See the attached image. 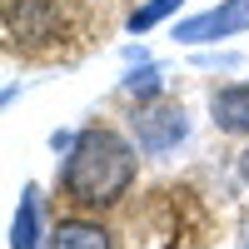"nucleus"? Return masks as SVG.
<instances>
[{"instance_id": "nucleus-1", "label": "nucleus", "mask_w": 249, "mask_h": 249, "mask_svg": "<svg viewBox=\"0 0 249 249\" xmlns=\"http://www.w3.org/2000/svg\"><path fill=\"white\" fill-rule=\"evenodd\" d=\"M135 175H140L135 140L115 124H85L60 160L55 184L75 210H110L135 190Z\"/></svg>"}, {"instance_id": "nucleus-2", "label": "nucleus", "mask_w": 249, "mask_h": 249, "mask_svg": "<svg viewBox=\"0 0 249 249\" xmlns=\"http://www.w3.org/2000/svg\"><path fill=\"white\" fill-rule=\"evenodd\" d=\"M130 140L144 160H164L175 155L184 140H190V115H184L179 100L160 95V100H144V105L130 110Z\"/></svg>"}, {"instance_id": "nucleus-3", "label": "nucleus", "mask_w": 249, "mask_h": 249, "mask_svg": "<svg viewBox=\"0 0 249 249\" xmlns=\"http://www.w3.org/2000/svg\"><path fill=\"white\" fill-rule=\"evenodd\" d=\"M249 35V0H219V5L199 10L190 20H175L179 45H219V40Z\"/></svg>"}, {"instance_id": "nucleus-4", "label": "nucleus", "mask_w": 249, "mask_h": 249, "mask_svg": "<svg viewBox=\"0 0 249 249\" xmlns=\"http://www.w3.org/2000/svg\"><path fill=\"white\" fill-rule=\"evenodd\" d=\"M210 124L219 135L249 140V80H224L210 90Z\"/></svg>"}, {"instance_id": "nucleus-5", "label": "nucleus", "mask_w": 249, "mask_h": 249, "mask_svg": "<svg viewBox=\"0 0 249 249\" xmlns=\"http://www.w3.org/2000/svg\"><path fill=\"white\" fill-rule=\"evenodd\" d=\"M45 249H115V234H110V224H100L90 214H65L50 224Z\"/></svg>"}, {"instance_id": "nucleus-6", "label": "nucleus", "mask_w": 249, "mask_h": 249, "mask_svg": "<svg viewBox=\"0 0 249 249\" xmlns=\"http://www.w3.org/2000/svg\"><path fill=\"white\" fill-rule=\"evenodd\" d=\"M40 214H45V199H40V184H25L10 219V249H45L50 230H40Z\"/></svg>"}, {"instance_id": "nucleus-7", "label": "nucleus", "mask_w": 249, "mask_h": 249, "mask_svg": "<svg viewBox=\"0 0 249 249\" xmlns=\"http://www.w3.org/2000/svg\"><path fill=\"white\" fill-rule=\"evenodd\" d=\"M179 5H184V0H144V5H140V10L130 15V30H135V35H144V30H155L160 20H164V15H175Z\"/></svg>"}, {"instance_id": "nucleus-8", "label": "nucleus", "mask_w": 249, "mask_h": 249, "mask_svg": "<svg viewBox=\"0 0 249 249\" xmlns=\"http://www.w3.org/2000/svg\"><path fill=\"white\" fill-rule=\"evenodd\" d=\"M239 179H244V190H249V144L239 150Z\"/></svg>"}, {"instance_id": "nucleus-9", "label": "nucleus", "mask_w": 249, "mask_h": 249, "mask_svg": "<svg viewBox=\"0 0 249 249\" xmlns=\"http://www.w3.org/2000/svg\"><path fill=\"white\" fill-rule=\"evenodd\" d=\"M244 249H249V239H244Z\"/></svg>"}]
</instances>
